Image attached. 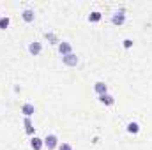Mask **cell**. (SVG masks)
<instances>
[{"label": "cell", "mask_w": 152, "mask_h": 150, "mask_svg": "<svg viewBox=\"0 0 152 150\" xmlns=\"http://www.w3.org/2000/svg\"><path fill=\"white\" fill-rule=\"evenodd\" d=\"M44 147H48V150H55L58 149V138L55 134H48L44 138Z\"/></svg>", "instance_id": "obj_1"}, {"label": "cell", "mask_w": 152, "mask_h": 150, "mask_svg": "<svg viewBox=\"0 0 152 150\" xmlns=\"http://www.w3.org/2000/svg\"><path fill=\"white\" fill-rule=\"evenodd\" d=\"M58 51H60L62 57L73 53V46H71V42H67V41H60V42H58Z\"/></svg>", "instance_id": "obj_2"}, {"label": "cell", "mask_w": 152, "mask_h": 150, "mask_svg": "<svg viewBox=\"0 0 152 150\" xmlns=\"http://www.w3.org/2000/svg\"><path fill=\"white\" fill-rule=\"evenodd\" d=\"M62 62H64L66 66H69V67H76V66H78V57H76L75 53L64 55V57H62Z\"/></svg>", "instance_id": "obj_3"}, {"label": "cell", "mask_w": 152, "mask_h": 150, "mask_svg": "<svg viewBox=\"0 0 152 150\" xmlns=\"http://www.w3.org/2000/svg\"><path fill=\"white\" fill-rule=\"evenodd\" d=\"M126 21V12L124 11H117L113 16H112V23L113 25H122Z\"/></svg>", "instance_id": "obj_4"}, {"label": "cell", "mask_w": 152, "mask_h": 150, "mask_svg": "<svg viewBox=\"0 0 152 150\" xmlns=\"http://www.w3.org/2000/svg\"><path fill=\"white\" fill-rule=\"evenodd\" d=\"M28 51H30L32 55H39V53L42 51V44H41V42H37V41L30 42V44H28Z\"/></svg>", "instance_id": "obj_5"}, {"label": "cell", "mask_w": 152, "mask_h": 150, "mask_svg": "<svg viewBox=\"0 0 152 150\" xmlns=\"http://www.w3.org/2000/svg\"><path fill=\"white\" fill-rule=\"evenodd\" d=\"M36 111V108H34V104L32 103H25L23 106H21V113L25 115V117H32Z\"/></svg>", "instance_id": "obj_6"}, {"label": "cell", "mask_w": 152, "mask_h": 150, "mask_svg": "<svg viewBox=\"0 0 152 150\" xmlns=\"http://www.w3.org/2000/svg\"><path fill=\"white\" fill-rule=\"evenodd\" d=\"M30 147H32V150H41L42 147H44V140H41V138H37V136H34V138L30 140Z\"/></svg>", "instance_id": "obj_7"}, {"label": "cell", "mask_w": 152, "mask_h": 150, "mask_svg": "<svg viewBox=\"0 0 152 150\" xmlns=\"http://www.w3.org/2000/svg\"><path fill=\"white\" fill-rule=\"evenodd\" d=\"M23 125H25V133L32 136V134H34V129H36V127H34V124H32L30 117H25V120H23Z\"/></svg>", "instance_id": "obj_8"}, {"label": "cell", "mask_w": 152, "mask_h": 150, "mask_svg": "<svg viewBox=\"0 0 152 150\" xmlns=\"http://www.w3.org/2000/svg\"><path fill=\"white\" fill-rule=\"evenodd\" d=\"M21 16H23V20H25L27 23H32L34 18H36V12H34L32 9H25V11L21 12Z\"/></svg>", "instance_id": "obj_9"}, {"label": "cell", "mask_w": 152, "mask_h": 150, "mask_svg": "<svg viewBox=\"0 0 152 150\" xmlns=\"http://www.w3.org/2000/svg\"><path fill=\"white\" fill-rule=\"evenodd\" d=\"M94 90L97 92V95H103V94H108V87L103 83V81H97L96 85H94Z\"/></svg>", "instance_id": "obj_10"}, {"label": "cell", "mask_w": 152, "mask_h": 150, "mask_svg": "<svg viewBox=\"0 0 152 150\" xmlns=\"http://www.w3.org/2000/svg\"><path fill=\"white\" fill-rule=\"evenodd\" d=\"M99 103H103L106 106H112L115 103V99H113V95H110V94H103V95H99Z\"/></svg>", "instance_id": "obj_11"}, {"label": "cell", "mask_w": 152, "mask_h": 150, "mask_svg": "<svg viewBox=\"0 0 152 150\" xmlns=\"http://www.w3.org/2000/svg\"><path fill=\"white\" fill-rule=\"evenodd\" d=\"M101 18H103V16H101V12H99V11H94V12H90V14H88V21H92V23H97Z\"/></svg>", "instance_id": "obj_12"}, {"label": "cell", "mask_w": 152, "mask_h": 150, "mask_svg": "<svg viewBox=\"0 0 152 150\" xmlns=\"http://www.w3.org/2000/svg\"><path fill=\"white\" fill-rule=\"evenodd\" d=\"M140 131V125L136 124V122H129L127 124V133H131V134H136Z\"/></svg>", "instance_id": "obj_13"}, {"label": "cell", "mask_w": 152, "mask_h": 150, "mask_svg": "<svg viewBox=\"0 0 152 150\" xmlns=\"http://www.w3.org/2000/svg\"><path fill=\"white\" fill-rule=\"evenodd\" d=\"M46 39H48L51 44H58V42H60V41L57 39V36H55L53 32H46Z\"/></svg>", "instance_id": "obj_14"}, {"label": "cell", "mask_w": 152, "mask_h": 150, "mask_svg": "<svg viewBox=\"0 0 152 150\" xmlns=\"http://www.w3.org/2000/svg\"><path fill=\"white\" fill-rule=\"evenodd\" d=\"M9 23H11V20H9L7 16H2V18H0V28H2V30H5V28L9 27Z\"/></svg>", "instance_id": "obj_15"}, {"label": "cell", "mask_w": 152, "mask_h": 150, "mask_svg": "<svg viewBox=\"0 0 152 150\" xmlns=\"http://www.w3.org/2000/svg\"><path fill=\"white\" fill-rule=\"evenodd\" d=\"M122 46L127 50V48H131V46H133V41H131V39H124V41H122Z\"/></svg>", "instance_id": "obj_16"}, {"label": "cell", "mask_w": 152, "mask_h": 150, "mask_svg": "<svg viewBox=\"0 0 152 150\" xmlns=\"http://www.w3.org/2000/svg\"><path fill=\"white\" fill-rule=\"evenodd\" d=\"M58 150H73V147H71L69 143H60V145H58Z\"/></svg>", "instance_id": "obj_17"}]
</instances>
